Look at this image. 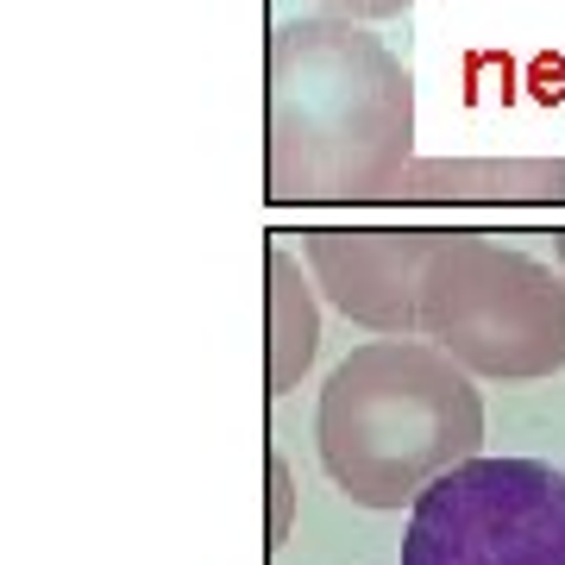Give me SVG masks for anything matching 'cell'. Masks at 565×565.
<instances>
[{"label": "cell", "instance_id": "5", "mask_svg": "<svg viewBox=\"0 0 565 565\" xmlns=\"http://www.w3.org/2000/svg\"><path fill=\"white\" fill-rule=\"evenodd\" d=\"M446 233H308V270L345 321L422 333V277Z\"/></svg>", "mask_w": 565, "mask_h": 565}, {"label": "cell", "instance_id": "8", "mask_svg": "<svg viewBox=\"0 0 565 565\" xmlns=\"http://www.w3.org/2000/svg\"><path fill=\"white\" fill-rule=\"evenodd\" d=\"M270 484H277V534H270V546L282 541V509H289V478H282V465L270 459Z\"/></svg>", "mask_w": 565, "mask_h": 565}, {"label": "cell", "instance_id": "3", "mask_svg": "<svg viewBox=\"0 0 565 565\" xmlns=\"http://www.w3.org/2000/svg\"><path fill=\"white\" fill-rule=\"evenodd\" d=\"M422 333L471 377H553L565 364V282L490 233H446L422 277Z\"/></svg>", "mask_w": 565, "mask_h": 565}, {"label": "cell", "instance_id": "4", "mask_svg": "<svg viewBox=\"0 0 565 565\" xmlns=\"http://www.w3.org/2000/svg\"><path fill=\"white\" fill-rule=\"evenodd\" d=\"M403 565H565V471L546 459H465L415 497Z\"/></svg>", "mask_w": 565, "mask_h": 565}, {"label": "cell", "instance_id": "7", "mask_svg": "<svg viewBox=\"0 0 565 565\" xmlns=\"http://www.w3.org/2000/svg\"><path fill=\"white\" fill-rule=\"evenodd\" d=\"M264 277H270V390L264 396H289L302 384V371L315 364V345H321V308L308 296L302 264L289 252H270L264 258Z\"/></svg>", "mask_w": 565, "mask_h": 565}, {"label": "cell", "instance_id": "2", "mask_svg": "<svg viewBox=\"0 0 565 565\" xmlns=\"http://www.w3.org/2000/svg\"><path fill=\"white\" fill-rule=\"evenodd\" d=\"M315 434L327 478L352 503L403 509L440 471L478 459L484 403L471 390V371L446 345L384 333L333 364Z\"/></svg>", "mask_w": 565, "mask_h": 565}, {"label": "cell", "instance_id": "1", "mask_svg": "<svg viewBox=\"0 0 565 565\" xmlns=\"http://www.w3.org/2000/svg\"><path fill=\"white\" fill-rule=\"evenodd\" d=\"M415 139L408 70L340 20H296L270 39V195L371 202L396 195Z\"/></svg>", "mask_w": 565, "mask_h": 565}, {"label": "cell", "instance_id": "9", "mask_svg": "<svg viewBox=\"0 0 565 565\" xmlns=\"http://www.w3.org/2000/svg\"><path fill=\"white\" fill-rule=\"evenodd\" d=\"M333 7H352V13H396L408 0H333Z\"/></svg>", "mask_w": 565, "mask_h": 565}, {"label": "cell", "instance_id": "6", "mask_svg": "<svg viewBox=\"0 0 565 565\" xmlns=\"http://www.w3.org/2000/svg\"><path fill=\"white\" fill-rule=\"evenodd\" d=\"M403 202H559L565 163H408Z\"/></svg>", "mask_w": 565, "mask_h": 565}, {"label": "cell", "instance_id": "10", "mask_svg": "<svg viewBox=\"0 0 565 565\" xmlns=\"http://www.w3.org/2000/svg\"><path fill=\"white\" fill-rule=\"evenodd\" d=\"M559 264H565V233H559Z\"/></svg>", "mask_w": 565, "mask_h": 565}]
</instances>
